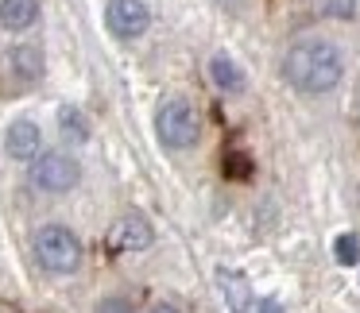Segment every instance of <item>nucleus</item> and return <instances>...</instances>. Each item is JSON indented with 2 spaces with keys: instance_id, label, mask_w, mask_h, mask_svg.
Wrapping results in <instances>:
<instances>
[{
  "instance_id": "nucleus-1",
  "label": "nucleus",
  "mask_w": 360,
  "mask_h": 313,
  "mask_svg": "<svg viewBox=\"0 0 360 313\" xmlns=\"http://www.w3.org/2000/svg\"><path fill=\"white\" fill-rule=\"evenodd\" d=\"M283 78L302 97H326L345 78V55L329 39H298L283 58Z\"/></svg>"
},
{
  "instance_id": "nucleus-2",
  "label": "nucleus",
  "mask_w": 360,
  "mask_h": 313,
  "mask_svg": "<svg viewBox=\"0 0 360 313\" xmlns=\"http://www.w3.org/2000/svg\"><path fill=\"white\" fill-rule=\"evenodd\" d=\"M32 251H35V263L43 267L47 274H74L82 267V240L70 225H43L32 240Z\"/></svg>"
},
{
  "instance_id": "nucleus-3",
  "label": "nucleus",
  "mask_w": 360,
  "mask_h": 313,
  "mask_svg": "<svg viewBox=\"0 0 360 313\" xmlns=\"http://www.w3.org/2000/svg\"><path fill=\"white\" fill-rule=\"evenodd\" d=\"M155 135L163 147L171 151H190L202 140V116H198L194 101L186 97H167L155 112Z\"/></svg>"
},
{
  "instance_id": "nucleus-4",
  "label": "nucleus",
  "mask_w": 360,
  "mask_h": 313,
  "mask_svg": "<svg viewBox=\"0 0 360 313\" xmlns=\"http://www.w3.org/2000/svg\"><path fill=\"white\" fill-rule=\"evenodd\" d=\"M27 182L39 194H70L82 182V163L66 151H39L27 163Z\"/></svg>"
},
{
  "instance_id": "nucleus-5",
  "label": "nucleus",
  "mask_w": 360,
  "mask_h": 313,
  "mask_svg": "<svg viewBox=\"0 0 360 313\" xmlns=\"http://www.w3.org/2000/svg\"><path fill=\"white\" fill-rule=\"evenodd\" d=\"M105 27H109V35L132 43L151 27V8L143 0H109L105 4Z\"/></svg>"
},
{
  "instance_id": "nucleus-6",
  "label": "nucleus",
  "mask_w": 360,
  "mask_h": 313,
  "mask_svg": "<svg viewBox=\"0 0 360 313\" xmlns=\"http://www.w3.org/2000/svg\"><path fill=\"white\" fill-rule=\"evenodd\" d=\"M151 240H155V228H151V220L143 217V213H124V217L112 220L109 228V248L112 251H143L151 248Z\"/></svg>"
},
{
  "instance_id": "nucleus-7",
  "label": "nucleus",
  "mask_w": 360,
  "mask_h": 313,
  "mask_svg": "<svg viewBox=\"0 0 360 313\" xmlns=\"http://www.w3.org/2000/svg\"><path fill=\"white\" fill-rule=\"evenodd\" d=\"M39 151H43V128L32 116H16L4 128V155L12 163H32Z\"/></svg>"
},
{
  "instance_id": "nucleus-8",
  "label": "nucleus",
  "mask_w": 360,
  "mask_h": 313,
  "mask_svg": "<svg viewBox=\"0 0 360 313\" xmlns=\"http://www.w3.org/2000/svg\"><path fill=\"white\" fill-rule=\"evenodd\" d=\"M39 20V0H0V27L4 32H27Z\"/></svg>"
},
{
  "instance_id": "nucleus-9",
  "label": "nucleus",
  "mask_w": 360,
  "mask_h": 313,
  "mask_svg": "<svg viewBox=\"0 0 360 313\" xmlns=\"http://www.w3.org/2000/svg\"><path fill=\"white\" fill-rule=\"evenodd\" d=\"M210 81L221 89V93H244V86H248L244 70L229 55H213L210 58Z\"/></svg>"
},
{
  "instance_id": "nucleus-10",
  "label": "nucleus",
  "mask_w": 360,
  "mask_h": 313,
  "mask_svg": "<svg viewBox=\"0 0 360 313\" xmlns=\"http://www.w3.org/2000/svg\"><path fill=\"white\" fill-rule=\"evenodd\" d=\"M55 120H58V128H63V135L66 140H74V143H89V116L78 109V105H58V112H55Z\"/></svg>"
},
{
  "instance_id": "nucleus-11",
  "label": "nucleus",
  "mask_w": 360,
  "mask_h": 313,
  "mask_svg": "<svg viewBox=\"0 0 360 313\" xmlns=\"http://www.w3.org/2000/svg\"><path fill=\"white\" fill-rule=\"evenodd\" d=\"M12 70H16L24 81H39L43 78V51L35 47V43L12 47Z\"/></svg>"
},
{
  "instance_id": "nucleus-12",
  "label": "nucleus",
  "mask_w": 360,
  "mask_h": 313,
  "mask_svg": "<svg viewBox=\"0 0 360 313\" xmlns=\"http://www.w3.org/2000/svg\"><path fill=\"white\" fill-rule=\"evenodd\" d=\"M333 259L341 267H352V263H360V240L352 232H345V236H337L333 240Z\"/></svg>"
},
{
  "instance_id": "nucleus-13",
  "label": "nucleus",
  "mask_w": 360,
  "mask_h": 313,
  "mask_svg": "<svg viewBox=\"0 0 360 313\" xmlns=\"http://www.w3.org/2000/svg\"><path fill=\"white\" fill-rule=\"evenodd\" d=\"M94 313H136L132 302H128L124 294H105L101 302L94 305Z\"/></svg>"
},
{
  "instance_id": "nucleus-14",
  "label": "nucleus",
  "mask_w": 360,
  "mask_h": 313,
  "mask_svg": "<svg viewBox=\"0 0 360 313\" xmlns=\"http://www.w3.org/2000/svg\"><path fill=\"white\" fill-rule=\"evenodd\" d=\"M252 313H283V305L275 302V298H264V302H256V309Z\"/></svg>"
},
{
  "instance_id": "nucleus-15",
  "label": "nucleus",
  "mask_w": 360,
  "mask_h": 313,
  "mask_svg": "<svg viewBox=\"0 0 360 313\" xmlns=\"http://www.w3.org/2000/svg\"><path fill=\"white\" fill-rule=\"evenodd\" d=\"M148 313H182V309H179V305H174V302H155V305H151Z\"/></svg>"
}]
</instances>
